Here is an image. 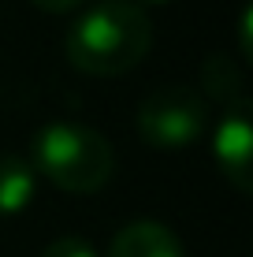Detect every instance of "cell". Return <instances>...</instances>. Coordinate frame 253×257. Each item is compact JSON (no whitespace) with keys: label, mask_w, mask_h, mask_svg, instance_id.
<instances>
[{"label":"cell","mask_w":253,"mask_h":257,"mask_svg":"<svg viewBox=\"0 0 253 257\" xmlns=\"http://www.w3.org/2000/svg\"><path fill=\"white\" fill-rule=\"evenodd\" d=\"M153 49V19L134 0H101L86 8L64 38V52L82 75L112 78L142 64Z\"/></svg>","instance_id":"6da1fadb"},{"label":"cell","mask_w":253,"mask_h":257,"mask_svg":"<svg viewBox=\"0 0 253 257\" xmlns=\"http://www.w3.org/2000/svg\"><path fill=\"white\" fill-rule=\"evenodd\" d=\"M34 172L67 194H93L116 172L112 142L86 123H49L34 138Z\"/></svg>","instance_id":"7a4b0ae2"},{"label":"cell","mask_w":253,"mask_h":257,"mask_svg":"<svg viewBox=\"0 0 253 257\" xmlns=\"http://www.w3.org/2000/svg\"><path fill=\"white\" fill-rule=\"evenodd\" d=\"M208 104L194 86H168L156 90L138 108V135L156 149H179L205 135Z\"/></svg>","instance_id":"3957f363"},{"label":"cell","mask_w":253,"mask_h":257,"mask_svg":"<svg viewBox=\"0 0 253 257\" xmlns=\"http://www.w3.org/2000/svg\"><path fill=\"white\" fill-rule=\"evenodd\" d=\"M212 153H216V164L227 175L231 187L249 194L253 190V123H249L246 101L231 104V108L223 112V119L216 123Z\"/></svg>","instance_id":"277c9868"},{"label":"cell","mask_w":253,"mask_h":257,"mask_svg":"<svg viewBox=\"0 0 253 257\" xmlns=\"http://www.w3.org/2000/svg\"><path fill=\"white\" fill-rule=\"evenodd\" d=\"M108 257H186L179 238L156 220H134L112 238Z\"/></svg>","instance_id":"5b68a950"},{"label":"cell","mask_w":253,"mask_h":257,"mask_svg":"<svg viewBox=\"0 0 253 257\" xmlns=\"http://www.w3.org/2000/svg\"><path fill=\"white\" fill-rule=\"evenodd\" d=\"M38 172L30 161L15 153H0V216H15L34 201Z\"/></svg>","instance_id":"8992f818"},{"label":"cell","mask_w":253,"mask_h":257,"mask_svg":"<svg viewBox=\"0 0 253 257\" xmlns=\"http://www.w3.org/2000/svg\"><path fill=\"white\" fill-rule=\"evenodd\" d=\"M201 86H205V93L212 97V101H223L227 108L231 104H242V75H238V67H234V60L223 56V52H216V56L205 60Z\"/></svg>","instance_id":"52a82bcc"},{"label":"cell","mask_w":253,"mask_h":257,"mask_svg":"<svg viewBox=\"0 0 253 257\" xmlns=\"http://www.w3.org/2000/svg\"><path fill=\"white\" fill-rule=\"evenodd\" d=\"M41 257H97V250H93V246L86 242V238L64 235V238H56V242H49Z\"/></svg>","instance_id":"ba28073f"},{"label":"cell","mask_w":253,"mask_h":257,"mask_svg":"<svg viewBox=\"0 0 253 257\" xmlns=\"http://www.w3.org/2000/svg\"><path fill=\"white\" fill-rule=\"evenodd\" d=\"M30 4L34 8H41V12H71V8H78V4H82V0H30Z\"/></svg>","instance_id":"9c48e42d"},{"label":"cell","mask_w":253,"mask_h":257,"mask_svg":"<svg viewBox=\"0 0 253 257\" xmlns=\"http://www.w3.org/2000/svg\"><path fill=\"white\" fill-rule=\"evenodd\" d=\"M134 4H138V0H134ZM145 4H164V0H145Z\"/></svg>","instance_id":"30bf717a"}]
</instances>
